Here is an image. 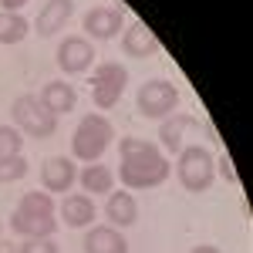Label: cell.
I'll list each match as a JSON object with an SVG mask.
<instances>
[{
	"instance_id": "cell-1",
	"label": "cell",
	"mask_w": 253,
	"mask_h": 253,
	"mask_svg": "<svg viewBox=\"0 0 253 253\" xmlns=\"http://www.w3.org/2000/svg\"><path fill=\"white\" fill-rule=\"evenodd\" d=\"M118 152H122L118 179L125 182L128 193H132V189H156V186H162V182L172 175L169 159L162 156V149L152 145L149 138L128 135L122 145H118Z\"/></svg>"
},
{
	"instance_id": "cell-2",
	"label": "cell",
	"mask_w": 253,
	"mask_h": 253,
	"mask_svg": "<svg viewBox=\"0 0 253 253\" xmlns=\"http://www.w3.org/2000/svg\"><path fill=\"white\" fill-rule=\"evenodd\" d=\"M175 175L182 182V189L189 193H206L216 182V159L206 145H182L179 149V162H175Z\"/></svg>"
},
{
	"instance_id": "cell-3",
	"label": "cell",
	"mask_w": 253,
	"mask_h": 253,
	"mask_svg": "<svg viewBox=\"0 0 253 253\" xmlns=\"http://www.w3.org/2000/svg\"><path fill=\"white\" fill-rule=\"evenodd\" d=\"M112 138H115V128H112L108 118L84 115L78 122V128H75V135H71V156L81 159V162H101V156L112 145Z\"/></svg>"
},
{
	"instance_id": "cell-4",
	"label": "cell",
	"mask_w": 253,
	"mask_h": 253,
	"mask_svg": "<svg viewBox=\"0 0 253 253\" xmlns=\"http://www.w3.org/2000/svg\"><path fill=\"white\" fill-rule=\"evenodd\" d=\"M10 118L17 122L20 135H31V138H47L58 132V115H51L44 105L38 101V95H20L14 105H10Z\"/></svg>"
},
{
	"instance_id": "cell-5",
	"label": "cell",
	"mask_w": 253,
	"mask_h": 253,
	"mask_svg": "<svg viewBox=\"0 0 253 253\" xmlns=\"http://www.w3.org/2000/svg\"><path fill=\"white\" fill-rule=\"evenodd\" d=\"M135 105L145 118H166L179 108V88L166 78H152V81H145V84L138 88Z\"/></svg>"
},
{
	"instance_id": "cell-6",
	"label": "cell",
	"mask_w": 253,
	"mask_h": 253,
	"mask_svg": "<svg viewBox=\"0 0 253 253\" xmlns=\"http://www.w3.org/2000/svg\"><path fill=\"white\" fill-rule=\"evenodd\" d=\"M125 84H128L125 64H115V61L98 64L95 71H91V98H95V105L101 112H105V108H115L122 91H125Z\"/></svg>"
},
{
	"instance_id": "cell-7",
	"label": "cell",
	"mask_w": 253,
	"mask_h": 253,
	"mask_svg": "<svg viewBox=\"0 0 253 253\" xmlns=\"http://www.w3.org/2000/svg\"><path fill=\"white\" fill-rule=\"evenodd\" d=\"M58 68L64 71V75H84L91 64H95V44L88 38H64L58 44Z\"/></svg>"
},
{
	"instance_id": "cell-8",
	"label": "cell",
	"mask_w": 253,
	"mask_h": 253,
	"mask_svg": "<svg viewBox=\"0 0 253 253\" xmlns=\"http://www.w3.org/2000/svg\"><path fill=\"white\" fill-rule=\"evenodd\" d=\"M75 179H78V166L68 156L44 159V166H41V186H44V193H61V196L71 193Z\"/></svg>"
},
{
	"instance_id": "cell-9",
	"label": "cell",
	"mask_w": 253,
	"mask_h": 253,
	"mask_svg": "<svg viewBox=\"0 0 253 253\" xmlns=\"http://www.w3.org/2000/svg\"><path fill=\"white\" fill-rule=\"evenodd\" d=\"M95 216H98L95 203L84 193H64V199H61V223H64V226H71V230L91 226Z\"/></svg>"
},
{
	"instance_id": "cell-10",
	"label": "cell",
	"mask_w": 253,
	"mask_h": 253,
	"mask_svg": "<svg viewBox=\"0 0 253 253\" xmlns=\"http://www.w3.org/2000/svg\"><path fill=\"white\" fill-rule=\"evenodd\" d=\"M71 10H75V0H47L41 7L38 20H34V31L41 38H54L58 31H64V24L71 20Z\"/></svg>"
},
{
	"instance_id": "cell-11",
	"label": "cell",
	"mask_w": 253,
	"mask_h": 253,
	"mask_svg": "<svg viewBox=\"0 0 253 253\" xmlns=\"http://www.w3.org/2000/svg\"><path fill=\"white\" fill-rule=\"evenodd\" d=\"M122 31V14L115 7H91L84 14V34L95 41H112Z\"/></svg>"
},
{
	"instance_id": "cell-12",
	"label": "cell",
	"mask_w": 253,
	"mask_h": 253,
	"mask_svg": "<svg viewBox=\"0 0 253 253\" xmlns=\"http://www.w3.org/2000/svg\"><path fill=\"white\" fill-rule=\"evenodd\" d=\"M122 47H125V54H128V58H149V54H156V51H159V38L152 34V27H149V24L132 20V24L125 27Z\"/></svg>"
},
{
	"instance_id": "cell-13",
	"label": "cell",
	"mask_w": 253,
	"mask_h": 253,
	"mask_svg": "<svg viewBox=\"0 0 253 253\" xmlns=\"http://www.w3.org/2000/svg\"><path fill=\"white\" fill-rule=\"evenodd\" d=\"M105 216H108V223L112 226H135L138 219V203L135 196L128 193V189H112L108 193V203H105Z\"/></svg>"
},
{
	"instance_id": "cell-14",
	"label": "cell",
	"mask_w": 253,
	"mask_h": 253,
	"mask_svg": "<svg viewBox=\"0 0 253 253\" xmlns=\"http://www.w3.org/2000/svg\"><path fill=\"white\" fill-rule=\"evenodd\" d=\"M38 101L51 115H64V112H71V108L78 105V91L71 88V81H47V84L41 88Z\"/></svg>"
},
{
	"instance_id": "cell-15",
	"label": "cell",
	"mask_w": 253,
	"mask_h": 253,
	"mask_svg": "<svg viewBox=\"0 0 253 253\" xmlns=\"http://www.w3.org/2000/svg\"><path fill=\"white\" fill-rule=\"evenodd\" d=\"M84 253H128V240L115 226H91L84 233Z\"/></svg>"
},
{
	"instance_id": "cell-16",
	"label": "cell",
	"mask_w": 253,
	"mask_h": 253,
	"mask_svg": "<svg viewBox=\"0 0 253 253\" xmlns=\"http://www.w3.org/2000/svg\"><path fill=\"white\" fill-rule=\"evenodd\" d=\"M10 226L14 233L31 240V236H54L58 233V216H34V213H20L14 210L10 213Z\"/></svg>"
},
{
	"instance_id": "cell-17",
	"label": "cell",
	"mask_w": 253,
	"mask_h": 253,
	"mask_svg": "<svg viewBox=\"0 0 253 253\" xmlns=\"http://www.w3.org/2000/svg\"><path fill=\"white\" fill-rule=\"evenodd\" d=\"M193 128V115H166L162 118V125H159V145L166 149V152H172V156H179V149H182V138H186V132Z\"/></svg>"
},
{
	"instance_id": "cell-18",
	"label": "cell",
	"mask_w": 253,
	"mask_h": 253,
	"mask_svg": "<svg viewBox=\"0 0 253 253\" xmlns=\"http://www.w3.org/2000/svg\"><path fill=\"white\" fill-rule=\"evenodd\" d=\"M78 179L81 186H84V196L91 193H112V186H115V172L108 169V166H101V162H88L84 169H78Z\"/></svg>"
},
{
	"instance_id": "cell-19",
	"label": "cell",
	"mask_w": 253,
	"mask_h": 253,
	"mask_svg": "<svg viewBox=\"0 0 253 253\" xmlns=\"http://www.w3.org/2000/svg\"><path fill=\"white\" fill-rule=\"evenodd\" d=\"M27 34H31V24H27L24 14L0 10V44H20Z\"/></svg>"
},
{
	"instance_id": "cell-20",
	"label": "cell",
	"mask_w": 253,
	"mask_h": 253,
	"mask_svg": "<svg viewBox=\"0 0 253 253\" xmlns=\"http://www.w3.org/2000/svg\"><path fill=\"white\" fill-rule=\"evenodd\" d=\"M20 213H34V216H54V199L51 193L44 189H34V193H24L20 196Z\"/></svg>"
},
{
	"instance_id": "cell-21",
	"label": "cell",
	"mask_w": 253,
	"mask_h": 253,
	"mask_svg": "<svg viewBox=\"0 0 253 253\" xmlns=\"http://www.w3.org/2000/svg\"><path fill=\"white\" fill-rule=\"evenodd\" d=\"M20 145H24V135H20L14 125H0V159L20 156Z\"/></svg>"
},
{
	"instance_id": "cell-22",
	"label": "cell",
	"mask_w": 253,
	"mask_h": 253,
	"mask_svg": "<svg viewBox=\"0 0 253 253\" xmlns=\"http://www.w3.org/2000/svg\"><path fill=\"white\" fill-rule=\"evenodd\" d=\"M24 175H27V159L24 156L0 159V186H3V182H17Z\"/></svg>"
},
{
	"instance_id": "cell-23",
	"label": "cell",
	"mask_w": 253,
	"mask_h": 253,
	"mask_svg": "<svg viewBox=\"0 0 253 253\" xmlns=\"http://www.w3.org/2000/svg\"><path fill=\"white\" fill-rule=\"evenodd\" d=\"M17 253H61V250L54 243V236H31L17 247Z\"/></svg>"
},
{
	"instance_id": "cell-24",
	"label": "cell",
	"mask_w": 253,
	"mask_h": 253,
	"mask_svg": "<svg viewBox=\"0 0 253 253\" xmlns=\"http://www.w3.org/2000/svg\"><path fill=\"white\" fill-rule=\"evenodd\" d=\"M216 175H223L226 182H240V175H236V166L230 162V156H219V159H216Z\"/></svg>"
},
{
	"instance_id": "cell-25",
	"label": "cell",
	"mask_w": 253,
	"mask_h": 253,
	"mask_svg": "<svg viewBox=\"0 0 253 253\" xmlns=\"http://www.w3.org/2000/svg\"><path fill=\"white\" fill-rule=\"evenodd\" d=\"M27 0H0V7L3 10H10V14H20V7H24Z\"/></svg>"
},
{
	"instance_id": "cell-26",
	"label": "cell",
	"mask_w": 253,
	"mask_h": 253,
	"mask_svg": "<svg viewBox=\"0 0 253 253\" xmlns=\"http://www.w3.org/2000/svg\"><path fill=\"white\" fill-rule=\"evenodd\" d=\"M193 253H223V250H219V247H210V243H203V247H196Z\"/></svg>"
},
{
	"instance_id": "cell-27",
	"label": "cell",
	"mask_w": 253,
	"mask_h": 253,
	"mask_svg": "<svg viewBox=\"0 0 253 253\" xmlns=\"http://www.w3.org/2000/svg\"><path fill=\"white\" fill-rule=\"evenodd\" d=\"M0 253H17V247H14V243H3V240H0Z\"/></svg>"
}]
</instances>
